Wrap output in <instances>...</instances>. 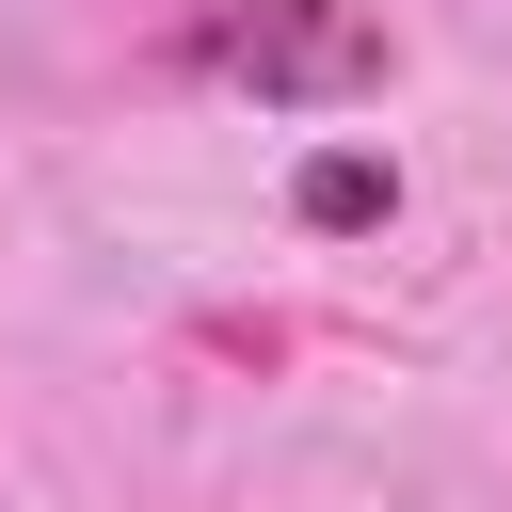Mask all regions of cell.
<instances>
[{
	"mask_svg": "<svg viewBox=\"0 0 512 512\" xmlns=\"http://www.w3.org/2000/svg\"><path fill=\"white\" fill-rule=\"evenodd\" d=\"M176 80H224V96H272V112H352L400 80V32L368 0H208L176 32Z\"/></svg>",
	"mask_w": 512,
	"mask_h": 512,
	"instance_id": "6da1fadb",
	"label": "cell"
},
{
	"mask_svg": "<svg viewBox=\"0 0 512 512\" xmlns=\"http://www.w3.org/2000/svg\"><path fill=\"white\" fill-rule=\"evenodd\" d=\"M384 208H400V176H384V160H352V144H336V160H304V224H384Z\"/></svg>",
	"mask_w": 512,
	"mask_h": 512,
	"instance_id": "7a4b0ae2",
	"label": "cell"
}]
</instances>
